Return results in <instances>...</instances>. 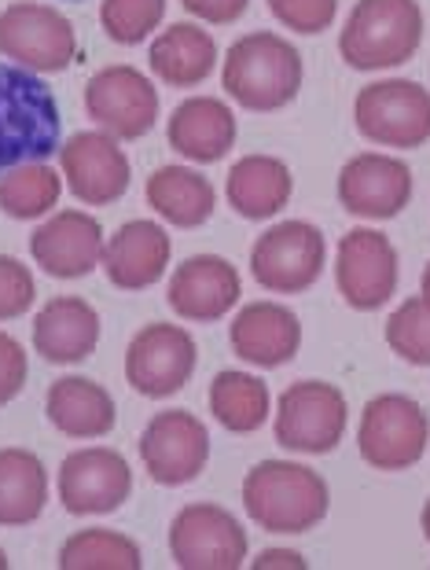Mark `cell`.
Returning a JSON list of instances; mask_svg holds the SVG:
<instances>
[{
  "mask_svg": "<svg viewBox=\"0 0 430 570\" xmlns=\"http://www.w3.org/2000/svg\"><path fill=\"white\" fill-rule=\"evenodd\" d=\"M63 148V118L52 89L19 63H0V177L48 163Z\"/></svg>",
  "mask_w": 430,
  "mask_h": 570,
  "instance_id": "obj_1",
  "label": "cell"
},
{
  "mask_svg": "<svg viewBox=\"0 0 430 570\" xmlns=\"http://www.w3.org/2000/svg\"><path fill=\"white\" fill-rule=\"evenodd\" d=\"M328 504V482L294 460H262L243 479V508L265 533H310Z\"/></svg>",
  "mask_w": 430,
  "mask_h": 570,
  "instance_id": "obj_2",
  "label": "cell"
},
{
  "mask_svg": "<svg viewBox=\"0 0 430 570\" xmlns=\"http://www.w3.org/2000/svg\"><path fill=\"white\" fill-rule=\"evenodd\" d=\"M302 56L291 41L280 33L257 30L240 38L225 52V70H221V85H225L228 100L257 115H273L287 107L302 89Z\"/></svg>",
  "mask_w": 430,
  "mask_h": 570,
  "instance_id": "obj_3",
  "label": "cell"
},
{
  "mask_svg": "<svg viewBox=\"0 0 430 570\" xmlns=\"http://www.w3.org/2000/svg\"><path fill=\"white\" fill-rule=\"evenodd\" d=\"M423 11L416 0H358L339 33V56L353 70H390L420 52Z\"/></svg>",
  "mask_w": 430,
  "mask_h": 570,
  "instance_id": "obj_4",
  "label": "cell"
},
{
  "mask_svg": "<svg viewBox=\"0 0 430 570\" xmlns=\"http://www.w3.org/2000/svg\"><path fill=\"white\" fill-rule=\"evenodd\" d=\"M353 122L379 148H423L430 140V92L404 78L372 81L353 100Z\"/></svg>",
  "mask_w": 430,
  "mask_h": 570,
  "instance_id": "obj_5",
  "label": "cell"
},
{
  "mask_svg": "<svg viewBox=\"0 0 430 570\" xmlns=\"http://www.w3.org/2000/svg\"><path fill=\"white\" fill-rule=\"evenodd\" d=\"M430 442V420L409 394H379L364 405L358 449L372 471H409L423 460Z\"/></svg>",
  "mask_w": 430,
  "mask_h": 570,
  "instance_id": "obj_6",
  "label": "cell"
},
{
  "mask_svg": "<svg viewBox=\"0 0 430 570\" xmlns=\"http://www.w3.org/2000/svg\"><path fill=\"white\" fill-rule=\"evenodd\" d=\"M0 56L33 75H63L78 59V33L63 11L37 0H16L0 11Z\"/></svg>",
  "mask_w": 430,
  "mask_h": 570,
  "instance_id": "obj_7",
  "label": "cell"
},
{
  "mask_svg": "<svg viewBox=\"0 0 430 570\" xmlns=\"http://www.w3.org/2000/svg\"><path fill=\"white\" fill-rule=\"evenodd\" d=\"M346 397L335 383L299 380L280 394L276 405V442L302 456L335 453L346 434Z\"/></svg>",
  "mask_w": 430,
  "mask_h": 570,
  "instance_id": "obj_8",
  "label": "cell"
},
{
  "mask_svg": "<svg viewBox=\"0 0 430 570\" xmlns=\"http://www.w3.org/2000/svg\"><path fill=\"white\" fill-rule=\"evenodd\" d=\"M328 244L310 222H280L262 233L251 247V276L273 295H302L324 273Z\"/></svg>",
  "mask_w": 430,
  "mask_h": 570,
  "instance_id": "obj_9",
  "label": "cell"
},
{
  "mask_svg": "<svg viewBox=\"0 0 430 570\" xmlns=\"http://www.w3.org/2000/svg\"><path fill=\"white\" fill-rule=\"evenodd\" d=\"M247 530L221 504H184L169 523V556L180 570H240Z\"/></svg>",
  "mask_w": 430,
  "mask_h": 570,
  "instance_id": "obj_10",
  "label": "cell"
},
{
  "mask_svg": "<svg viewBox=\"0 0 430 570\" xmlns=\"http://www.w3.org/2000/svg\"><path fill=\"white\" fill-rule=\"evenodd\" d=\"M144 471L158 487H188L206 471L211 460V431L188 409L155 412L140 434Z\"/></svg>",
  "mask_w": 430,
  "mask_h": 570,
  "instance_id": "obj_11",
  "label": "cell"
},
{
  "mask_svg": "<svg viewBox=\"0 0 430 570\" xmlns=\"http://www.w3.org/2000/svg\"><path fill=\"white\" fill-rule=\"evenodd\" d=\"M195 365H199V350L180 324H147L126 350V383L140 397L163 402L188 386Z\"/></svg>",
  "mask_w": 430,
  "mask_h": 570,
  "instance_id": "obj_12",
  "label": "cell"
},
{
  "mask_svg": "<svg viewBox=\"0 0 430 570\" xmlns=\"http://www.w3.org/2000/svg\"><path fill=\"white\" fill-rule=\"evenodd\" d=\"M85 111L115 140H140L158 122V92L137 67L115 63L85 85Z\"/></svg>",
  "mask_w": 430,
  "mask_h": 570,
  "instance_id": "obj_13",
  "label": "cell"
},
{
  "mask_svg": "<svg viewBox=\"0 0 430 570\" xmlns=\"http://www.w3.org/2000/svg\"><path fill=\"white\" fill-rule=\"evenodd\" d=\"M335 287L358 313L383 309L398 291V250L375 228H353L335 254Z\"/></svg>",
  "mask_w": 430,
  "mask_h": 570,
  "instance_id": "obj_14",
  "label": "cell"
},
{
  "mask_svg": "<svg viewBox=\"0 0 430 570\" xmlns=\"http://www.w3.org/2000/svg\"><path fill=\"white\" fill-rule=\"evenodd\" d=\"M133 468L118 449H74L59 464V501L70 515H110L129 501Z\"/></svg>",
  "mask_w": 430,
  "mask_h": 570,
  "instance_id": "obj_15",
  "label": "cell"
},
{
  "mask_svg": "<svg viewBox=\"0 0 430 570\" xmlns=\"http://www.w3.org/2000/svg\"><path fill=\"white\" fill-rule=\"evenodd\" d=\"M59 169H63L74 199L85 206L118 203L129 191V159L118 140L104 129L74 132L59 148Z\"/></svg>",
  "mask_w": 430,
  "mask_h": 570,
  "instance_id": "obj_16",
  "label": "cell"
},
{
  "mask_svg": "<svg viewBox=\"0 0 430 570\" xmlns=\"http://www.w3.org/2000/svg\"><path fill=\"white\" fill-rule=\"evenodd\" d=\"M412 199V169L394 155L364 151L339 169L342 210L364 222H390Z\"/></svg>",
  "mask_w": 430,
  "mask_h": 570,
  "instance_id": "obj_17",
  "label": "cell"
},
{
  "mask_svg": "<svg viewBox=\"0 0 430 570\" xmlns=\"http://www.w3.org/2000/svg\"><path fill=\"white\" fill-rule=\"evenodd\" d=\"M104 228L92 214L59 210L45 225L33 228L30 254L48 276L56 281H81L104 262Z\"/></svg>",
  "mask_w": 430,
  "mask_h": 570,
  "instance_id": "obj_18",
  "label": "cell"
},
{
  "mask_svg": "<svg viewBox=\"0 0 430 570\" xmlns=\"http://www.w3.org/2000/svg\"><path fill=\"white\" fill-rule=\"evenodd\" d=\"M240 295L243 284L236 265L228 258H217V254H195V258L180 262L166 287L169 309L192 324L221 321L240 302Z\"/></svg>",
  "mask_w": 430,
  "mask_h": 570,
  "instance_id": "obj_19",
  "label": "cell"
},
{
  "mask_svg": "<svg viewBox=\"0 0 430 570\" xmlns=\"http://www.w3.org/2000/svg\"><path fill=\"white\" fill-rule=\"evenodd\" d=\"M232 354L254 368H284L302 346L299 313L280 302H251L228 327Z\"/></svg>",
  "mask_w": 430,
  "mask_h": 570,
  "instance_id": "obj_20",
  "label": "cell"
},
{
  "mask_svg": "<svg viewBox=\"0 0 430 570\" xmlns=\"http://www.w3.org/2000/svg\"><path fill=\"white\" fill-rule=\"evenodd\" d=\"M169 254H174V244H169L166 228L137 217L107 239L100 269L118 291H147L166 276Z\"/></svg>",
  "mask_w": 430,
  "mask_h": 570,
  "instance_id": "obj_21",
  "label": "cell"
},
{
  "mask_svg": "<svg viewBox=\"0 0 430 570\" xmlns=\"http://www.w3.org/2000/svg\"><path fill=\"white\" fill-rule=\"evenodd\" d=\"M100 346V313L78 295L48 298L33 317V350L48 365H81Z\"/></svg>",
  "mask_w": 430,
  "mask_h": 570,
  "instance_id": "obj_22",
  "label": "cell"
},
{
  "mask_svg": "<svg viewBox=\"0 0 430 570\" xmlns=\"http://www.w3.org/2000/svg\"><path fill=\"white\" fill-rule=\"evenodd\" d=\"M45 416L59 434H67V439L92 442V439H107V434L115 431L118 409L107 386H100L96 380H85V375H63V380H56L48 386Z\"/></svg>",
  "mask_w": 430,
  "mask_h": 570,
  "instance_id": "obj_23",
  "label": "cell"
},
{
  "mask_svg": "<svg viewBox=\"0 0 430 570\" xmlns=\"http://www.w3.org/2000/svg\"><path fill=\"white\" fill-rule=\"evenodd\" d=\"M169 148L188 163L211 166L221 163L236 144V115L217 96H192L184 100L166 126Z\"/></svg>",
  "mask_w": 430,
  "mask_h": 570,
  "instance_id": "obj_24",
  "label": "cell"
},
{
  "mask_svg": "<svg viewBox=\"0 0 430 570\" xmlns=\"http://www.w3.org/2000/svg\"><path fill=\"white\" fill-rule=\"evenodd\" d=\"M147 63H152V75L166 81L169 89H195L214 75L217 45L195 22H174L152 41Z\"/></svg>",
  "mask_w": 430,
  "mask_h": 570,
  "instance_id": "obj_25",
  "label": "cell"
},
{
  "mask_svg": "<svg viewBox=\"0 0 430 570\" xmlns=\"http://www.w3.org/2000/svg\"><path fill=\"white\" fill-rule=\"evenodd\" d=\"M291 169L273 159V155H243V159L228 169L225 196L228 206L247 222H268L287 206L291 199Z\"/></svg>",
  "mask_w": 430,
  "mask_h": 570,
  "instance_id": "obj_26",
  "label": "cell"
},
{
  "mask_svg": "<svg viewBox=\"0 0 430 570\" xmlns=\"http://www.w3.org/2000/svg\"><path fill=\"white\" fill-rule=\"evenodd\" d=\"M147 206L174 228H199L214 217L217 191L192 166H158L147 177Z\"/></svg>",
  "mask_w": 430,
  "mask_h": 570,
  "instance_id": "obj_27",
  "label": "cell"
},
{
  "mask_svg": "<svg viewBox=\"0 0 430 570\" xmlns=\"http://www.w3.org/2000/svg\"><path fill=\"white\" fill-rule=\"evenodd\" d=\"M48 504V471L30 449H0V527H30Z\"/></svg>",
  "mask_w": 430,
  "mask_h": 570,
  "instance_id": "obj_28",
  "label": "cell"
},
{
  "mask_svg": "<svg viewBox=\"0 0 430 570\" xmlns=\"http://www.w3.org/2000/svg\"><path fill=\"white\" fill-rule=\"evenodd\" d=\"M211 412L232 434H251L268 420V386L251 372H217L211 383Z\"/></svg>",
  "mask_w": 430,
  "mask_h": 570,
  "instance_id": "obj_29",
  "label": "cell"
},
{
  "mask_svg": "<svg viewBox=\"0 0 430 570\" xmlns=\"http://www.w3.org/2000/svg\"><path fill=\"white\" fill-rule=\"evenodd\" d=\"M63 174H56L48 163L16 166L0 177V210L16 222H37L63 196Z\"/></svg>",
  "mask_w": 430,
  "mask_h": 570,
  "instance_id": "obj_30",
  "label": "cell"
},
{
  "mask_svg": "<svg viewBox=\"0 0 430 570\" xmlns=\"http://www.w3.org/2000/svg\"><path fill=\"white\" fill-rule=\"evenodd\" d=\"M59 567L63 570H140V549L137 541L118 530L89 527L78 530L59 549Z\"/></svg>",
  "mask_w": 430,
  "mask_h": 570,
  "instance_id": "obj_31",
  "label": "cell"
},
{
  "mask_svg": "<svg viewBox=\"0 0 430 570\" xmlns=\"http://www.w3.org/2000/svg\"><path fill=\"white\" fill-rule=\"evenodd\" d=\"M387 346L416 368H430V306L404 298L387 321Z\"/></svg>",
  "mask_w": 430,
  "mask_h": 570,
  "instance_id": "obj_32",
  "label": "cell"
},
{
  "mask_svg": "<svg viewBox=\"0 0 430 570\" xmlns=\"http://www.w3.org/2000/svg\"><path fill=\"white\" fill-rule=\"evenodd\" d=\"M166 0H104L100 22L115 45H140L163 27Z\"/></svg>",
  "mask_w": 430,
  "mask_h": 570,
  "instance_id": "obj_33",
  "label": "cell"
},
{
  "mask_svg": "<svg viewBox=\"0 0 430 570\" xmlns=\"http://www.w3.org/2000/svg\"><path fill=\"white\" fill-rule=\"evenodd\" d=\"M37 298L33 273L11 254H0V324L22 317Z\"/></svg>",
  "mask_w": 430,
  "mask_h": 570,
  "instance_id": "obj_34",
  "label": "cell"
},
{
  "mask_svg": "<svg viewBox=\"0 0 430 570\" xmlns=\"http://www.w3.org/2000/svg\"><path fill=\"white\" fill-rule=\"evenodd\" d=\"M268 11L294 33H324L339 16V0H268Z\"/></svg>",
  "mask_w": 430,
  "mask_h": 570,
  "instance_id": "obj_35",
  "label": "cell"
},
{
  "mask_svg": "<svg viewBox=\"0 0 430 570\" xmlns=\"http://www.w3.org/2000/svg\"><path fill=\"white\" fill-rule=\"evenodd\" d=\"M27 350L19 346V338H11L8 332H0V405L16 402L27 386Z\"/></svg>",
  "mask_w": 430,
  "mask_h": 570,
  "instance_id": "obj_36",
  "label": "cell"
},
{
  "mask_svg": "<svg viewBox=\"0 0 430 570\" xmlns=\"http://www.w3.org/2000/svg\"><path fill=\"white\" fill-rule=\"evenodd\" d=\"M184 11L203 22H214V27H228V22L243 19L251 0H180Z\"/></svg>",
  "mask_w": 430,
  "mask_h": 570,
  "instance_id": "obj_37",
  "label": "cell"
},
{
  "mask_svg": "<svg viewBox=\"0 0 430 570\" xmlns=\"http://www.w3.org/2000/svg\"><path fill=\"white\" fill-rule=\"evenodd\" d=\"M265 567H305V560L291 549H268L254 560V570H265Z\"/></svg>",
  "mask_w": 430,
  "mask_h": 570,
  "instance_id": "obj_38",
  "label": "cell"
},
{
  "mask_svg": "<svg viewBox=\"0 0 430 570\" xmlns=\"http://www.w3.org/2000/svg\"><path fill=\"white\" fill-rule=\"evenodd\" d=\"M420 527H423V538L430 541V501L423 504V515H420Z\"/></svg>",
  "mask_w": 430,
  "mask_h": 570,
  "instance_id": "obj_39",
  "label": "cell"
},
{
  "mask_svg": "<svg viewBox=\"0 0 430 570\" xmlns=\"http://www.w3.org/2000/svg\"><path fill=\"white\" fill-rule=\"evenodd\" d=\"M420 298H423L427 306H430V265H427V269H423V291H420Z\"/></svg>",
  "mask_w": 430,
  "mask_h": 570,
  "instance_id": "obj_40",
  "label": "cell"
},
{
  "mask_svg": "<svg viewBox=\"0 0 430 570\" xmlns=\"http://www.w3.org/2000/svg\"><path fill=\"white\" fill-rule=\"evenodd\" d=\"M8 567V552L4 549H0V570H4Z\"/></svg>",
  "mask_w": 430,
  "mask_h": 570,
  "instance_id": "obj_41",
  "label": "cell"
},
{
  "mask_svg": "<svg viewBox=\"0 0 430 570\" xmlns=\"http://www.w3.org/2000/svg\"><path fill=\"white\" fill-rule=\"evenodd\" d=\"M70 4H81V0H70Z\"/></svg>",
  "mask_w": 430,
  "mask_h": 570,
  "instance_id": "obj_42",
  "label": "cell"
}]
</instances>
